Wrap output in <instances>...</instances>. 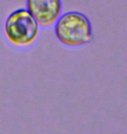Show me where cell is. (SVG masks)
I'll use <instances>...</instances> for the list:
<instances>
[{
    "instance_id": "obj_1",
    "label": "cell",
    "mask_w": 127,
    "mask_h": 134,
    "mask_svg": "<svg viewBox=\"0 0 127 134\" xmlns=\"http://www.w3.org/2000/svg\"><path fill=\"white\" fill-rule=\"evenodd\" d=\"M55 35L61 44L70 47H79L91 42L92 26L84 13L70 10L61 14L56 22Z\"/></svg>"
},
{
    "instance_id": "obj_2",
    "label": "cell",
    "mask_w": 127,
    "mask_h": 134,
    "mask_svg": "<svg viewBox=\"0 0 127 134\" xmlns=\"http://www.w3.org/2000/svg\"><path fill=\"white\" fill-rule=\"evenodd\" d=\"M4 31L10 44L16 47H28L36 41L39 26L26 8H18L7 16Z\"/></svg>"
},
{
    "instance_id": "obj_3",
    "label": "cell",
    "mask_w": 127,
    "mask_h": 134,
    "mask_svg": "<svg viewBox=\"0 0 127 134\" xmlns=\"http://www.w3.org/2000/svg\"><path fill=\"white\" fill-rule=\"evenodd\" d=\"M26 9L40 27H49L58 21L61 16L60 0H28Z\"/></svg>"
}]
</instances>
